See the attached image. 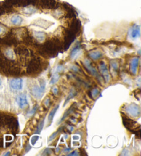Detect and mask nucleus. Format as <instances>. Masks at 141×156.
I'll list each match as a JSON object with an SVG mask.
<instances>
[{"label":"nucleus","mask_w":141,"mask_h":156,"mask_svg":"<svg viewBox=\"0 0 141 156\" xmlns=\"http://www.w3.org/2000/svg\"><path fill=\"white\" fill-rule=\"evenodd\" d=\"M46 88V82L44 80L40 81V87L38 86H34L31 89V93L35 98H40L44 94Z\"/></svg>","instance_id":"nucleus-1"},{"label":"nucleus","mask_w":141,"mask_h":156,"mask_svg":"<svg viewBox=\"0 0 141 156\" xmlns=\"http://www.w3.org/2000/svg\"><path fill=\"white\" fill-rule=\"evenodd\" d=\"M126 112L132 117H138L140 116V110L139 106L136 104H131L128 105L125 109Z\"/></svg>","instance_id":"nucleus-2"},{"label":"nucleus","mask_w":141,"mask_h":156,"mask_svg":"<svg viewBox=\"0 0 141 156\" xmlns=\"http://www.w3.org/2000/svg\"><path fill=\"white\" fill-rule=\"evenodd\" d=\"M10 85L11 88L15 90H20L23 87V81L21 78H15L10 81Z\"/></svg>","instance_id":"nucleus-3"},{"label":"nucleus","mask_w":141,"mask_h":156,"mask_svg":"<svg viewBox=\"0 0 141 156\" xmlns=\"http://www.w3.org/2000/svg\"><path fill=\"white\" fill-rule=\"evenodd\" d=\"M130 37L133 39H136L140 37V29L139 25H134L130 30L129 33Z\"/></svg>","instance_id":"nucleus-4"},{"label":"nucleus","mask_w":141,"mask_h":156,"mask_svg":"<svg viewBox=\"0 0 141 156\" xmlns=\"http://www.w3.org/2000/svg\"><path fill=\"white\" fill-rule=\"evenodd\" d=\"M100 71H101L105 81L106 82H108L109 80H110V74H109L108 68H107L106 65H105L104 63H102L100 65Z\"/></svg>","instance_id":"nucleus-5"},{"label":"nucleus","mask_w":141,"mask_h":156,"mask_svg":"<svg viewBox=\"0 0 141 156\" xmlns=\"http://www.w3.org/2000/svg\"><path fill=\"white\" fill-rule=\"evenodd\" d=\"M84 65L85 67H86L87 69L90 72V73L92 74V75L97 76V77H99V74H98L97 70H96V68H94L91 65V63L89 60L88 59L85 60V61H84Z\"/></svg>","instance_id":"nucleus-6"},{"label":"nucleus","mask_w":141,"mask_h":156,"mask_svg":"<svg viewBox=\"0 0 141 156\" xmlns=\"http://www.w3.org/2000/svg\"><path fill=\"white\" fill-rule=\"evenodd\" d=\"M16 100L20 108H23V107L28 104L27 98L25 94H20V96H18Z\"/></svg>","instance_id":"nucleus-7"},{"label":"nucleus","mask_w":141,"mask_h":156,"mask_svg":"<svg viewBox=\"0 0 141 156\" xmlns=\"http://www.w3.org/2000/svg\"><path fill=\"white\" fill-rule=\"evenodd\" d=\"M138 62H139V59L138 57H135V58L132 60L131 63H130V70H131L132 74H136V72H137Z\"/></svg>","instance_id":"nucleus-8"},{"label":"nucleus","mask_w":141,"mask_h":156,"mask_svg":"<svg viewBox=\"0 0 141 156\" xmlns=\"http://www.w3.org/2000/svg\"><path fill=\"white\" fill-rule=\"evenodd\" d=\"M34 36H35V39H37L38 42L44 41V40L46 37V33H44V32H35L34 33Z\"/></svg>","instance_id":"nucleus-9"},{"label":"nucleus","mask_w":141,"mask_h":156,"mask_svg":"<svg viewBox=\"0 0 141 156\" xmlns=\"http://www.w3.org/2000/svg\"><path fill=\"white\" fill-rule=\"evenodd\" d=\"M10 22L14 25H20L22 22V18L19 15H13L10 18Z\"/></svg>","instance_id":"nucleus-10"},{"label":"nucleus","mask_w":141,"mask_h":156,"mask_svg":"<svg viewBox=\"0 0 141 156\" xmlns=\"http://www.w3.org/2000/svg\"><path fill=\"white\" fill-rule=\"evenodd\" d=\"M89 57L93 60H98L102 57V54L99 51H94L89 53Z\"/></svg>","instance_id":"nucleus-11"},{"label":"nucleus","mask_w":141,"mask_h":156,"mask_svg":"<svg viewBox=\"0 0 141 156\" xmlns=\"http://www.w3.org/2000/svg\"><path fill=\"white\" fill-rule=\"evenodd\" d=\"M59 105H57L52 111H51V112L50 113V114H49V116H48V120L49 121L51 122L53 118H54L55 115V114H56L57 111L59 109Z\"/></svg>","instance_id":"nucleus-12"},{"label":"nucleus","mask_w":141,"mask_h":156,"mask_svg":"<svg viewBox=\"0 0 141 156\" xmlns=\"http://www.w3.org/2000/svg\"><path fill=\"white\" fill-rule=\"evenodd\" d=\"M80 47L79 46H76L74 48L72 51L71 52V54H70V57L71 58H74L76 56V54H78V53L80 52Z\"/></svg>","instance_id":"nucleus-13"},{"label":"nucleus","mask_w":141,"mask_h":156,"mask_svg":"<svg viewBox=\"0 0 141 156\" xmlns=\"http://www.w3.org/2000/svg\"><path fill=\"white\" fill-rule=\"evenodd\" d=\"M59 78V73H54V74L52 75V79H51V81H50V84L52 85V84H55V83H56L57 81H58Z\"/></svg>","instance_id":"nucleus-14"},{"label":"nucleus","mask_w":141,"mask_h":156,"mask_svg":"<svg viewBox=\"0 0 141 156\" xmlns=\"http://www.w3.org/2000/svg\"><path fill=\"white\" fill-rule=\"evenodd\" d=\"M44 125V120H43L39 123V125H38L37 130H36V131H35V134H40L41 131H42Z\"/></svg>","instance_id":"nucleus-15"},{"label":"nucleus","mask_w":141,"mask_h":156,"mask_svg":"<svg viewBox=\"0 0 141 156\" xmlns=\"http://www.w3.org/2000/svg\"><path fill=\"white\" fill-rule=\"evenodd\" d=\"M75 94H75V92H74V91L72 90L71 91H70V94H69V96H68V98H67V100H65V104H64V105H65V104H67V102H68V101H69V100H70V99H72V98H73V97H74V96H75Z\"/></svg>","instance_id":"nucleus-16"},{"label":"nucleus","mask_w":141,"mask_h":156,"mask_svg":"<svg viewBox=\"0 0 141 156\" xmlns=\"http://www.w3.org/2000/svg\"><path fill=\"white\" fill-rule=\"evenodd\" d=\"M63 70V65H58L55 69L54 73H59V72H61Z\"/></svg>","instance_id":"nucleus-17"},{"label":"nucleus","mask_w":141,"mask_h":156,"mask_svg":"<svg viewBox=\"0 0 141 156\" xmlns=\"http://www.w3.org/2000/svg\"><path fill=\"white\" fill-rule=\"evenodd\" d=\"M39 137L38 136H34L33 138H31V144H33V145H35V143L37 142V141L39 140Z\"/></svg>","instance_id":"nucleus-18"},{"label":"nucleus","mask_w":141,"mask_h":156,"mask_svg":"<svg viewBox=\"0 0 141 156\" xmlns=\"http://www.w3.org/2000/svg\"><path fill=\"white\" fill-rule=\"evenodd\" d=\"M6 33V29L4 26L0 25V37L3 36Z\"/></svg>","instance_id":"nucleus-19"},{"label":"nucleus","mask_w":141,"mask_h":156,"mask_svg":"<svg viewBox=\"0 0 141 156\" xmlns=\"http://www.w3.org/2000/svg\"><path fill=\"white\" fill-rule=\"evenodd\" d=\"M99 89H94L92 91V95L93 97H96L99 94Z\"/></svg>","instance_id":"nucleus-20"},{"label":"nucleus","mask_w":141,"mask_h":156,"mask_svg":"<svg viewBox=\"0 0 141 156\" xmlns=\"http://www.w3.org/2000/svg\"><path fill=\"white\" fill-rule=\"evenodd\" d=\"M58 133H59V131H57V132H55V133H53V134H52V135L50 136V138H49L48 140L50 141H50H52V140H53V139H54V138H55V137L57 136V134H58Z\"/></svg>","instance_id":"nucleus-21"},{"label":"nucleus","mask_w":141,"mask_h":156,"mask_svg":"<svg viewBox=\"0 0 141 156\" xmlns=\"http://www.w3.org/2000/svg\"><path fill=\"white\" fill-rule=\"evenodd\" d=\"M112 67L114 68V70H116L117 69H118V64H117V63H116V62H114V63H112Z\"/></svg>","instance_id":"nucleus-22"},{"label":"nucleus","mask_w":141,"mask_h":156,"mask_svg":"<svg viewBox=\"0 0 141 156\" xmlns=\"http://www.w3.org/2000/svg\"><path fill=\"white\" fill-rule=\"evenodd\" d=\"M37 106H35V107H34L33 110H32V111H31V112L29 113V114L30 115H33L34 114H35V112H36V110H37Z\"/></svg>","instance_id":"nucleus-23"},{"label":"nucleus","mask_w":141,"mask_h":156,"mask_svg":"<svg viewBox=\"0 0 141 156\" xmlns=\"http://www.w3.org/2000/svg\"><path fill=\"white\" fill-rule=\"evenodd\" d=\"M52 91H53V93H54V94L55 95H57V94H58V89L57 88V87H53L52 88Z\"/></svg>","instance_id":"nucleus-24"},{"label":"nucleus","mask_w":141,"mask_h":156,"mask_svg":"<svg viewBox=\"0 0 141 156\" xmlns=\"http://www.w3.org/2000/svg\"><path fill=\"white\" fill-rule=\"evenodd\" d=\"M31 145L30 144H28L27 145V147H26V149H25V153H28V151L31 150Z\"/></svg>","instance_id":"nucleus-25"},{"label":"nucleus","mask_w":141,"mask_h":156,"mask_svg":"<svg viewBox=\"0 0 141 156\" xmlns=\"http://www.w3.org/2000/svg\"><path fill=\"white\" fill-rule=\"evenodd\" d=\"M49 102H50V99H49L48 98H46V100H45V105H46V106H48Z\"/></svg>","instance_id":"nucleus-26"},{"label":"nucleus","mask_w":141,"mask_h":156,"mask_svg":"<svg viewBox=\"0 0 141 156\" xmlns=\"http://www.w3.org/2000/svg\"><path fill=\"white\" fill-rule=\"evenodd\" d=\"M79 154L78 153V151H74L72 153H70V154H68V155H78Z\"/></svg>","instance_id":"nucleus-27"},{"label":"nucleus","mask_w":141,"mask_h":156,"mask_svg":"<svg viewBox=\"0 0 141 156\" xmlns=\"http://www.w3.org/2000/svg\"><path fill=\"white\" fill-rule=\"evenodd\" d=\"M71 150H72L71 148H68V149H64L63 151H64V152H70V151H71Z\"/></svg>","instance_id":"nucleus-28"},{"label":"nucleus","mask_w":141,"mask_h":156,"mask_svg":"<svg viewBox=\"0 0 141 156\" xmlns=\"http://www.w3.org/2000/svg\"><path fill=\"white\" fill-rule=\"evenodd\" d=\"M74 139H76V140H77V139H78V137H74Z\"/></svg>","instance_id":"nucleus-29"},{"label":"nucleus","mask_w":141,"mask_h":156,"mask_svg":"<svg viewBox=\"0 0 141 156\" xmlns=\"http://www.w3.org/2000/svg\"><path fill=\"white\" fill-rule=\"evenodd\" d=\"M10 155L9 152H8V153H6V154H4V155Z\"/></svg>","instance_id":"nucleus-30"},{"label":"nucleus","mask_w":141,"mask_h":156,"mask_svg":"<svg viewBox=\"0 0 141 156\" xmlns=\"http://www.w3.org/2000/svg\"><path fill=\"white\" fill-rule=\"evenodd\" d=\"M1 84V78H0V85Z\"/></svg>","instance_id":"nucleus-31"}]
</instances>
